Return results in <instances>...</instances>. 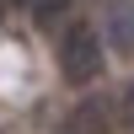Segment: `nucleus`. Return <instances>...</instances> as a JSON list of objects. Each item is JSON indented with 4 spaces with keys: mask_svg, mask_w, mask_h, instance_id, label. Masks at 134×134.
Masks as SVG:
<instances>
[{
    "mask_svg": "<svg viewBox=\"0 0 134 134\" xmlns=\"http://www.w3.org/2000/svg\"><path fill=\"white\" fill-rule=\"evenodd\" d=\"M102 32H107V43H113L118 54H134V0H118V5L107 11Z\"/></svg>",
    "mask_w": 134,
    "mask_h": 134,
    "instance_id": "2",
    "label": "nucleus"
},
{
    "mask_svg": "<svg viewBox=\"0 0 134 134\" xmlns=\"http://www.w3.org/2000/svg\"><path fill=\"white\" fill-rule=\"evenodd\" d=\"M64 5H70V0H32V16H38L43 27H54V21L64 16Z\"/></svg>",
    "mask_w": 134,
    "mask_h": 134,
    "instance_id": "3",
    "label": "nucleus"
},
{
    "mask_svg": "<svg viewBox=\"0 0 134 134\" xmlns=\"http://www.w3.org/2000/svg\"><path fill=\"white\" fill-rule=\"evenodd\" d=\"M59 70L64 81L86 86L102 75V38H97V27H86V21H70V27L59 32Z\"/></svg>",
    "mask_w": 134,
    "mask_h": 134,
    "instance_id": "1",
    "label": "nucleus"
}]
</instances>
